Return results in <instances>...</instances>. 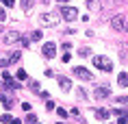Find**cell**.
<instances>
[{
  "mask_svg": "<svg viewBox=\"0 0 128 124\" xmlns=\"http://www.w3.org/2000/svg\"><path fill=\"white\" fill-rule=\"evenodd\" d=\"M94 65H96V68H100V70H104V72H111V70H113V63L108 61L106 57H96Z\"/></svg>",
  "mask_w": 128,
  "mask_h": 124,
  "instance_id": "cell-1",
  "label": "cell"
},
{
  "mask_svg": "<svg viewBox=\"0 0 128 124\" xmlns=\"http://www.w3.org/2000/svg\"><path fill=\"white\" fill-rule=\"evenodd\" d=\"M61 15H63V20L74 22L78 18V11H76V7H61Z\"/></svg>",
  "mask_w": 128,
  "mask_h": 124,
  "instance_id": "cell-2",
  "label": "cell"
},
{
  "mask_svg": "<svg viewBox=\"0 0 128 124\" xmlns=\"http://www.w3.org/2000/svg\"><path fill=\"white\" fill-rule=\"evenodd\" d=\"M41 52H44L46 59H52V57L56 55V44H54V41H46L44 48H41Z\"/></svg>",
  "mask_w": 128,
  "mask_h": 124,
  "instance_id": "cell-3",
  "label": "cell"
},
{
  "mask_svg": "<svg viewBox=\"0 0 128 124\" xmlns=\"http://www.w3.org/2000/svg\"><path fill=\"white\" fill-rule=\"evenodd\" d=\"M22 39V35L18 33V31H7V33H4V44H7V46H11V44H18V41Z\"/></svg>",
  "mask_w": 128,
  "mask_h": 124,
  "instance_id": "cell-4",
  "label": "cell"
},
{
  "mask_svg": "<svg viewBox=\"0 0 128 124\" xmlns=\"http://www.w3.org/2000/svg\"><path fill=\"white\" fill-rule=\"evenodd\" d=\"M39 22H41V24H46V26H54V24L59 22V18H56V13H41L39 15Z\"/></svg>",
  "mask_w": 128,
  "mask_h": 124,
  "instance_id": "cell-5",
  "label": "cell"
},
{
  "mask_svg": "<svg viewBox=\"0 0 128 124\" xmlns=\"http://www.w3.org/2000/svg\"><path fill=\"white\" fill-rule=\"evenodd\" d=\"M111 26H113L115 31H124V28H126V18H124V15H113V18H111Z\"/></svg>",
  "mask_w": 128,
  "mask_h": 124,
  "instance_id": "cell-6",
  "label": "cell"
},
{
  "mask_svg": "<svg viewBox=\"0 0 128 124\" xmlns=\"http://www.w3.org/2000/svg\"><path fill=\"white\" fill-rule=\"evenodd\" d=\"M74 76L80 78V81H91V78H94V74H91L87 68H74Z\"/></svg>",
  "mask_w": 128,
  "mask_h": 124,
  "instance_id": "cell-7",
  "label": "cell"
},
{
  "mask_svg": "<svg viewBox=\"0 0 128 124\" xmlns=\"http://www.w3.org/2000/svg\"><path fill=\"white\" fill-rule=\"evenodd\" d=\"M108 94H111V89H108V87H98V89L94 91V98L104 100V98H108Z\"/></svg>",
  "mask_w": 128,
  "mask_h": 124,
  "instance_id": "cell-8",
  "label": "cell"
},
{
  "mask_svg": "<svg viewBox=\"0 0 128 124\" xmlns=\"http://www.w3.org/2000/svg\"><path fill=\"white\" fill-rule=\"evenodd\" d=\"M59 85H61V89H63V91L72 89V81H70L68 76H59Z\"/></svg>",
  "mask_w": 128,
  "mask_h": 124,
  "instance_id": "cell-9",
  "label": "cell"
},
{
  "mask_svg": "<svg viewBox=\"0 0 128 124\" xmlns=\"http://www.w3.org/2000/svg\"><path fill=\"white\" fill-rule=\"evenodd\" d=\"M108 115H111V111H106V109H96V117H98V120H108Z\"/></svg>",
  "mask_w": 128,
  "mask_h": 124,
  "instance_id": "cell-10",
  "label": "cell"
},
{
  "mask_svg": "<svg viewBox=\"0 0 128 124\" xmlns=\"http://www.w3.org/2000/svg\"><path fill=\"white\" fill-rule=\"evenodd\" d=\"M102 7H122V0H102Z\"/></svg>",
  "mask_w": 128,
  "mask_h": 124,
  "instance_id": "cell-11",
  "label": "cell"
},
{
  "mask_svg": "<svg viewBox=\"0 0 128 124\" xmlns=\"http://www.w3.org/2000/svg\"><path fill=\"white\" fill-rule=\"evenodd\" d=\"M117 83H120V87H128V74L126 72H122V74L117 76Z\"/></svg>",
  "mask_w": 128,
  "mask_h": 124,
  "instance_id": "cell-12",
  "label": "cell"
},
{
  "mask_svg": "<svg viewBox=\"0 0 128 124\" xmlns=\"http://www.w3.org/2000/svg\"><path fill=\"white\" fill-rule=\"evenodd\" d=\"M20 57H22V52H20V50L11 52V55H9V63H18V61H20Z\"/></svg>",
  "mask_w": 128,
  "mask_h": 124,
  "instance_id": "cell-13",
  "label": "cell"
},
{
  "mask_svg": "<svg viewBox=\"0 0 128 124\" xmlns=\"http://www.w3.org/2000/svg\"><path fill=\"white\" fill-rule=\"evenodd\" d=\"M22 7H24V11H30V9L35 7V0H20Z\"/></svg>",
  "mask_w": 128,
  "mask_h": 124,
  "instance_id": "cell-14",
  "label": "cell"
},
{
  "mask_svg": "<svg viewBox=\"0 0 128 124\" xmlns=\"http://www.w3.org/2000/svg\"><path fill=\"white\" fill-rule=\"evenodd\" d=\"M0 102L4 104V109H11V98L4 96V94H0Z\"/></svg>",
  "mask_w": 128,
  "mask_h": 124,
  "instance_id": "cell-15",
  "label": "cell"
},
{
  "mask_svg": "<svg viewBox=\"0 0 128 124\" xmlns=\"http://www.w3.org/2000/svg\"><path fill=\"white\" fill-rule=\"evenodd\" d=\"M15 76H18V81H26V78H28V74H26V70H18V74H15Z\"/></svg>",
  "mask_w": 128,
  "mask_h": 124,
  "instance_id": "cell-16",
  "label": "cell"
},
{
  "mask_svg": "<svg viewBox=\"0 0 128 124\" xmlns=\"http://www.w3.org/2000/svg\"><path fill=\"white\" fill-rule=\"evenodd\" d=\"M87 7L89 9H98L100 5H98V0H87Z\"/></svg>",
  "mask_w": 128,
  "mask_h": 124,
  "instance_id": "cell-17",
  "label": "cell"
},
{
  "mask_svg": "<svg viewBox=\"0 0 128 124\" xmlns=\"http://www.w3.org/2000/svg\"><path fill=\"white\" fill-rule=\"evenodd\" d=\"M7 65H11V63H9V57H2V59H0V68H7Z\"/></svg>",
  "mask_w": 128,
  "mask_h": 124,
  "instance_id": "cell-18",
  "label": "cell"
},
{
  "mask_svg": "<svg viewBox=\"0 0 128 124\" xmlns=\"http://www.w3.org/2000/svg\"><path fill=\"white\" fill-rule=\"evenodd\" d=\"M30 39H35V41H39V39H41V31H35V33L30 35Z\"/></svg>",
  "mask_w": 128,
  "mask_h": 124,
  "instance_id": "cell-19",
  "label": "cell"
},
{
  "mask_svg": "<svg viewBox=\"0 0 128 124\" xmlns=\"http://www.w3.org/2000/svg\"><path fill=\"white\" fill-rule=\"evenodd\" d=\"M26 122H28V124H37V117H35L33 113H28V117H26Z\"/></svg>",
  "mask_w": 128,
  "mask_h": 124,
  "instance_id": "cell-20",
  "label": "cell"
},
{
  "mask_svg": "<svg viewBox=\"0 0 128 124\" xmlns=\"http://www.w3.org/2000/svg\"><path fill=\"white\" fill-rule=\"evenodd\" d=\"M56 113H59V117H68V111H65V109H61V107L56 109Z\"/></svg>",
  "mask_w": 128,
  "mask_h": 124,
  "instance_id": "cell-21",
  "label": "cell"
},
{
  "mask_svg": "<svg viewBox=\"0 0 128 124\" xmlns=\"http://www.w3.org/2000/svg\"><path fill=\"white\" fill-rule=\"evenodd\" d=\"M117 102H120V104H128V96H120V98H117Z\"/></svg>",
  "mask_w": 128,
  "mask_h": 124,
  "instance_id": "cell-22",
  "label": "cell"
},
{
  "mask_svg": "<svg viewBox=\"0 0 128 124\" xmlns=\"http://www.w3.org/2000/svg\"><path fill=\"white\" fill-rule=\"evenodd\" d=\"M113 113H117V115H128V111H126V109H115Z\"/></svg>",
  "mask_w": 128,
  "mask_h": 124,
  "instance_id": "cell-23",
  "label": "cell"
},
{
  "mask_svg": "<svg viewBox=\"0 0 128 124\" xmlns=\"http://www.w3.org/2000/svg\"><path fill=\"white\" fill-rule=\"evenodd\" d=\"M2 5H4V7H13L15 0H2Z\"/></svg>",
  "mask_w": 128,
  "mask_h": 124,
  "instance_id": "cell-24",
  "label": "cell"
},
{
  "mask_svg": "<svg viewBox=\"0 0 128 124\" xmlns=\"http://www.w3.org/2000/svg\"><path fill=\"white\" fill-rule=\"evenodd\" d=\"M0 120H2V122H11V120H13V117H11V115H9V113H4V115H2V117H0Z\"/></svg>",
  "mask_w": 128,
  "mask_h": 124,
  "instance_id": "cell-25",
  "label": "cell"
},
{
  "mask_svg": "<svg viewBox=\"0 0 128 124\" xmlns=\"http://www.w3.org/2000/svg\"><path fill=\"white\" fill-rule=\"evenodd\" d=\"M30 89H33V91H37V89H39V83H37V81H33V83H30Z\"/></svg>",
  "mask_w": 128,
  "mask_h": 124,
  "instance_id": "cell-26",
  "label": "cell"
},
{
  "mask_svg": "<svg viewBox=\"0 0 128 124\" xmlns=\"http://www.w3.org/2000/svg\"><path fill=\"white\" fill-rule=\"evenodd\" d=\"M76 94H78L80 98H87V91H85V89H76Z\"/></svg>",
  "mask_w": 128,
  "mask_h": 124,
  "instance_id": "cell-27",
  "label": "cell"
},
{
  "mask_svg": "<svg viewBox=\"0 0 128 124\" xmlns=\"http://www.w3.org/2000/svg\"><path fill=\"white\" fill-rule=\"evenodd\" d=\"M46 109H48V111L54 109V102H52V100H48V102H46Z\"/></svg>",
  "mask_w": 128,
  "mask_h": 124,
  "instance_id": "cell-28",
  "label": "cell"
},
{
  "mask_svg": "<svg viewBox=\"0 0 128 124\" xmlns=\"http://www.w3.org/2000/svg\"><path fill=\"white\" fill-rule=\"evenodd\" d=\"M0 22H4V9L0 7Z\"/></svg>",
  "mask_w": 128,
  "mask_h": 124,
  "instance_id": "cell-29",
  "label": "cell"
},
{
  "mask_svg": "<svg viewBox=\"0 0 128 124\" xmlns=\"http://www.w3.org/2000/svg\"><path fill=\"white\" fill-rule=\"evenodd\" d=\"M9 124H22V122H20V120H11Z\"/></svg>",
  "mask_w": 128,
  "mask_h": 124,
  "instance_id": "cell-30",
  "label": "cell"
},
{
  "mask_svg": "<svg viewBox=\"0 0 128 124\" xmlns=\"http://www.w3.org/2000/svg\"><path fill=\"white\" fill-rule=\"evenodd\" d=\"M0 33H4V24H0Z\"/></svg>",
  "mask_w": 128,
  "mask_h": 124,
  "instance_id": "cell-31",
  "label": "cell"
},
{
  "mask_svg": "<svg viewBox=\"0 0 128 124\" xmlns=\"http://www.w3.org/2000/svg\"><path fill=\"white\" fill-rule=\"evenodd\" d=\"M59 124H68V122H59Z\"/></svg>",
  "mask_w": 128,
  "mask_h": 124,
  "instance_id": "cell-32",
  "label": "cell"
},
{
  "mask_svg": "<svg viewBox=\"0 0 128 124\" xmlns=\"http://www.w3.org/2000/svg\"><path fill=\"white\" fill-rule=\"evenodd\" d=\"M126 33H128V24H126Z\"/></svg>",
  "mask_w": 128,
  "mask_h": 124,
  "instance_id": "cell-33",
  "label": "cell"
},
{
  "mask_svg": "<svg viewBox=\"0 0 128 124\" xmlns=\"http://www.w3.org/2000/svg\"><path fill=\"white\" fill-rule=\"evenodd\" d=\"M59 2H65V0H59Z\"/></svg>",
  "mask_w": 128,
  "mask_h": 124,
  "instance_id": "cell-34",
  "label": "cell"
}]
</instances>
